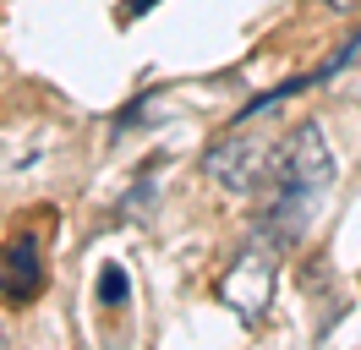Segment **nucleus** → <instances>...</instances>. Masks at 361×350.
Masks as SVG:
<instances>
[{
	"label": "nucleus",
	"mask_w": 361,
	"mask_h": 350,
	"mask_svg": "<svg viewBox=\"0 0 361 350\" xmlns=\"http://www.w3.org/2000/svg\"><path fill=\"white\" fill-rule=\"evenodd\" d=\"M334 148H329V137H323V126L317 121H301V126H290L279 143H274L269 153V208L257 214V236L279 241L285 252H290L295 241L307 236V224H312V208L329 197V186H334Z\"/></svg>",
	"instance_id": "obj_1"
},
{
	"label": "nucleus",
	"mask_w": 361,
	"mask_h": 350,
	"mask_svg": "<svg viewBox=\"0 0 361 350\" xmlns=\"http://www.w3.org/2000/svg\"><path fill=\"white\" fill-rule=\"evenodd\" d=\"M279 258H285V246L252 230L247 246H241V258L230 262L225 279H219V301H225L247 328H257L263 318H269V306H274V284H279Z\"/></svg>",
	"instance_id": "obj_2"
},
{
	"label": "nucleus",
	"mask_w": 361,
	"mask_h": 350,
	"mask_svg": "<svg viewBox=\"0 0 361 350\" xmlns=\"http://www.w3.org/2000/svg\"><path fill=\"white\" fill-rule=\"evenodd\" d=\"M269 153H274V143L263 131H252V121H230V131L203 153V170L225 192L252 197V192H263V181H269Z\"/></svg>",
	"instance_id": "obj_3"
},
{
	"label": "nucleus",
	"mask_w": 361,
	"mask_h": 350,
	"mask_svg": "<svg viewBox=\"0 0 361 350\" xmlns=\"http://www.w3.org/2000/svg\"><path fill=\"white\" fill-rule=\"evenodd\" d=\"M44 290V258H39V236L23 230L0 246V301L6 306H33Z\"/></svg>",
	"instance_id": "obj_4"
},
{
	"label": "nucleus",
	"mask_w": 361,
	"mask_h": 350,
	"mask_svg": "<svg viewBox=\"0 0 361 350\" xmlns=\"http://www.w3.org/2000/svg\"><path fill=\"white\" fill-rule=\"evenodd\" d=\"M99 301L110 306V312H121V306L132 301V279H126L121 262H104V268H99Z\"/></svg>",
	"instance_id": "obj_5"
},
{
	"label": "nucleus",
	"mask_w": 361,
	"mask_h": 350,
	"mask_svg": "<svg viewBox=\"0 0 361 350\" xmlns=\"http://www.w3.org/2000/svg\"><path fill=\"white\" fill-rule=\"evenodd\" d=\"M323 6H329V11H339V17H345V11H356V0H323Z\"/></svg>",
	"instance_id": "obj_6"
},
{
	"label": "nucleus",
	"mask_w": 361,
	"mask_h": 350,
	"mask_svg": "<svg viewBox=\"0 0 361 350\" xmlns=\"http://www.w3.org/2000/svg\"><path fill=\"white\" fill-rule=\"evenodd\" d=\"M148 6H154V0H132V6L121 11V22H126V17H137V11H148Z\"/></svg>",
	"instance_id": "obj_7"
},
{
	"label": "nucleus",
	"mask_w": 361,
	"mask_h": 350,
	"mask_svg": "<svg viewBox=\"0 0 361 350\" xmlns=\"http://www.w3.org/2000/svg\"><path fill=\"white\" fill-rule=\"evenodd\" d=\"M0 345H6V323H0Z\"/></svg>",
	"instance_id": "obj_8"
}]
</instances>
